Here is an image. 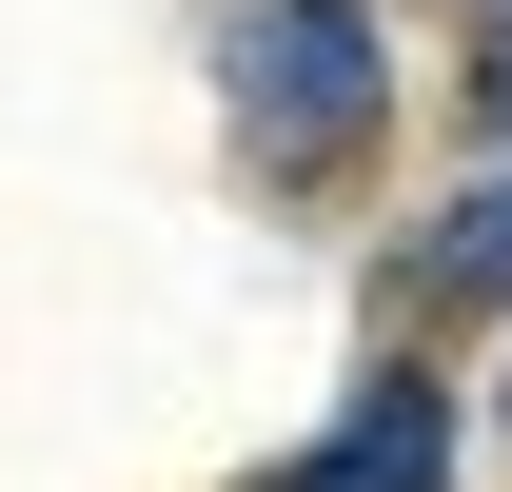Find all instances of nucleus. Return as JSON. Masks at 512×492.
I'll list each match as a JSON object with an SVG mask.
<instances>
[{"label":"nucleus","instance_id":"f257e3e1","mask_svg":"<svg viewBox=\"0 0 512 492\" xmlns=\"http://www.w3.org/2000/svg\"><path fill=\"white\" fill-rule=\"evenodd\" d=\"M217 99H237L256 178H355L375 119H394V40H375V0H237L217 20Z\"/></svg>","mask_w":512,"mask_h":492},{"label":"nucleus","instance_id":"f03ea898","mask_svg":"<svg viewBox=\"0 0 512 492\" xmlns=\"http://www.w3.org/2000/svg\"><path fill=\"white\" fill-rule=\"evenodd\" d=\"M276 492H453V394H434L414 355H375V374H355V414H335Z\"/></svg>","mask_w":512,"mask_h":492}]
</instances>
